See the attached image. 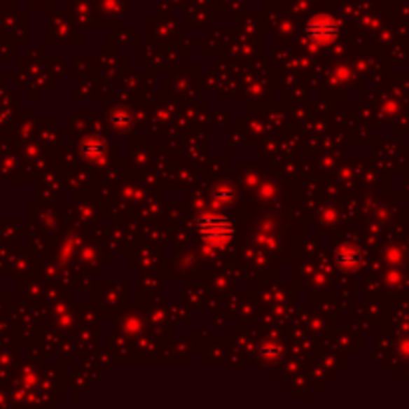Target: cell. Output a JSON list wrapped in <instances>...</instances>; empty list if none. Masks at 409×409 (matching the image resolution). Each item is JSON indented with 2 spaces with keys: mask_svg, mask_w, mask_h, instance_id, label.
I'll return each mask as SVG.
<instances>
[{
  "mask_svg": "<svg viewBox=\"0 0 409 409\" xmlns=\"http://www.w3.org/2000/svg\"><path fill=\"white\" fill-rule=\"evenodd\" d=\"M338 260L342 265H356L359 262V254L352 248H342L338 254Z\"/></svg>",
  "mask_w": 409,
  "mask_h": 409,
  "instance_id": "3",
  "label": "cell"
},
{
  "mask_svg": "<svg viewBox=\"0 0 409 409\" xmlns=\"http://www.w3.org/2000/svg\"><path fill=\"white\" fill-rule=\"evenodd\" d=\"M198 234L200 238L204 240L206 244H212V246H224L228 244L232 236H234V230L236 226L230 218L226 216H214V214H206L198 218Z\"/></svg>",
  "mask_w": 409,
  "mask_h": 409,
  "instance_id": "1",
  "label": "cell"
},
{
  "mask_svg": "<svg viewBox=\"0 0 409 409\" xmlns=\"http://www.w3.org/2000/svg\"><path fill=\"white\" fill-rule=\"evenodd\" d=\"M338 32H340L338 22H333L331 18H326V16H317L316 20H312L305 27L307 39L314 40V42H319V44L333 42V40L338 39Z\"/></svg>",
  "mask_w": 409,
  "mask_h": 409,
  "instance_id": "2",
  "label": "cell"
}]
</instances>
